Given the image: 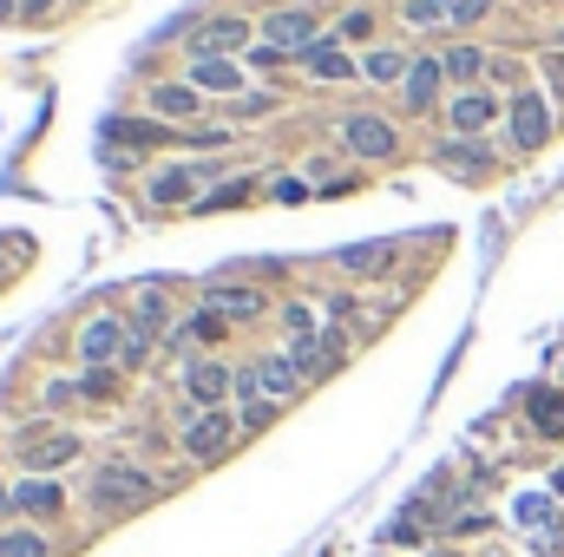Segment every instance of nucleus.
I'll return each instance as SVG.
<instances>
[{"instance_id":"obj_1","label":"nucleus","mask_w":564,"mask_h":557,"mask_svg":"<svg viewBox=\"0 0 564 557\" xmlns=\"http://www.w3.org/2000/svg\"><path fill=\"white\" fill-rule=\"evenodd\" d=\"M151 479L138 473V466H125V460H112V466H99L92 473V506L105 512V519H125V512H145L151 506Z\"/></svg>"},{"instance_id":"obj_2","label":"nucleus","mask_w":564,"mask_h":557,"mask_svg":"<svg viewBox=\"0 0 564 557\" xmlns=\"http://www.w3.org/2000/svg\"><path fill=\"white\" fill-rule=\"evenodd\" d=\"M309 381L296 374V361L289 355H263V361H243L237 368V394L243 401H296Z\"/></svg>"},{"instance_id":"obj_3","label":"nucleus","mask_w":564,"mask_h":557,"mask_svg":"<svg viewBox=\"0 0 564 557\" xmlns=\"http://www.w3.org/2000/svg\"><path fill=\"white\" fill-rule=\"evenodd\" d=\"M250 33H256V26H250L243 13H217V20H204V26L191 33V59H223V53L237 59V53H250Z\"/></svg>"},{"instance_id":"obj_4","label":"nucleus","mask_w":564,"mask_h":557,"mask_svg":"<svg viewBox=\"0 0 564 557\" xmlns=\"http://www.w3.org/2000/svg\"><path fill=\"white\" fill-rule=\"evenodd\" d=\"M506 118H513V144H519V151H545V138L559 131V118H552V98H545V92H519V98L506 105Z\"/></svg>"},{"instance_id":"obj_5","label":"nucleus","mask_w":564,"mask_h":557,"mask_svg":"<svg viewBox=\"0 0 564 557\" xmlns=\"http://www.w3.org/2000/svg\"><path fill=\"white\" fill-rule=\"evenodd\" d=\"M230 440H237L230 407H210V414H191V420H184V453H191V460H223Z\"/></svg>"},{"instance_id":"obj_6","label":"nucleus","mask_w":564,"mask_h":557,"mask_svg":"<svg viewBox=\"0 0 564 557\" xmlns=\"http://www.w3.org/2000/svg\"><path fill=\"white\" fill-rule=\"evenodd\" d=\"M204 309L223 315V322H256V315H269V295L250 289V282H210L204 289Z\"/></svg>"},{"instance_id":"obj_7","label":"nucleus","mask_w":564,"mask_h":557,"mask_svg":"<svg viewBox=\"0 0 564 557\" xmlns=\"http://www.w3.org/2000/svg\"><path fill=\"white\" fill-rule=\"evenodd\" d=\"M315 39H322V33H315V20H309V7H296V13H269V20H263V46H276L283 59H289V53L302 59V53H309Z\"/></svg>"},{"instance_id":"obj_8","label":"nucleus","mask_w":564,"mask_h":557,"mask_svg":"<svg viewBox=\"0 0 564 557\" xmlns=\"http://www.w3.org/2000/svg\"><path fill=\"white\" fill-rule=\"evenodd\" d=\"M434 164L453 171V177H467V184L493 177V151H486L480 138H447V144H434Z\"/></svg>"},{"instance_id":"obj_9","label":"nucleus","mask_w":564,"mask_h":557,"mask_svg":"<svg viewBox=\"0 0 564 557\" xmlns=\"http://www.w3.org/2000/svg\"><path fill=\"white\" fill-rule=\"evenodd\" d=\"M499 112H506V105H499L493 92H480V85H473V92H460V98L447 105V125H453V138H480Z\"/></svg>"},{"instance_id":"obj_10","label":"nucleus","mask_w":564,"mask_h":557,"mask_svg":"<svg viewBox=\"0 0 564 557\" xmlns=\"http://www.w3.org/2000/svg\"><path fill=\"white\" fill-rule=\"evenodd\" d=\"M342 138H348V151H355V158H394V151H401V131H394L388 118H368V112H361V118H348V125H342Z\"/></svg>"},{"instance_id":"obj_11","label":"nucleus","mask_w":564,"mask_h":557,"mask_svg":"<svg viewBox=\"0 0 564 557\" xmlns=\"http://www.w3.org/2000/svg\"><path fill=\"white\" fill-rule=\"evenodd\" d=\"M125 335H131V328H125L118 315H99V322H85V328H79V355H85L92 368H105V361H118V355H125Z\"/></svg>"},{"instance_id":"obj_12","label":"nucleus","mask_w":564,"mask_h":557,"mask_svg":"<svg viewBox=\"0 0 564 557\" xmlns=\"http://www.w3.org/2000/svg\"><path fill=\"white\" fill-rule=\"evenodd\" d=\"M289 361L302 381H329L342 368V335H315V341H289Z\"/></svg>"},{"instance_id":"obj_13","label":"nucleus","mask_w":564,"mask_h":557,"mask_svg":"<svg viewBox=\"0 0 564 557\" xmlns=\"http://www.w3.org/2000/svg\"><path fill=\"white\" fill-rule=\"evenodd\" d=\"M440 79H447V59H440V53H421V59H414V72H407V85H401L407 112H434V98H440Z\"/></svg>"},{"instance_id":"obj_14","label":"nucleus","mask_w":564,"mask_h":557,"mask_svg":"<svg viewBox=\"0 0 564 557\" xmlns=\"http://www.w3.org/2000/svg\"><path fill=\"white\" fill-rule=\"evenodd\" d=\"M184 387H191V401H197V407L210 414V407H223V401H230V387H237V374H230L223 361H197V368L184 374Z\"/></svg>"},{"instance_id":"obj_15","label":"nucleus","mask_w":564,"mask_h":557,"mask_svg":"<svg viewBox=\"0 0 564 557\" xmlns=\"http://www.w3.org/2000/svg\"><path fill=\"white\" fill-rule=\"evenodd\" d=\"M302 66H309V79H355V72H361V66L348 59L342 33H335V39H315V46L302 53Z\"/></svg>"},{"instance_id":"obj_16","label":"nucleus","mask_w":564,"mask_h":557,"mask_svg":"<svg viewBox=\"0 0 564 557\" xmlns=\"http://www.w3.org/2000/svg\"><path fill=\"white\" fill-rule=\"evenodd\" d=\"M388 263H394V243H388V236L335 250V269H342V276H375V269H388Z\"/></svg>"},{"instance_id":"obj_17","label":"nucleus","mask_w":564,"mask_h":557,"mask_svg":"<svg viewBox=\"0 0 564 557\" xmlns=\"http://www.w3.org/2000/svg\"><path fill=\"white\" fill-rule=\"evenodd\" d=\"M13 512H26V519H59V512H66V499H59V486H46V479H20Z\"/></svg>"},{"instance_id":"obj_18","label":"nucleus","mask_w":564,"mask_h":557,"mask_svg":"<svg viewBox=\"0 0 564 557\" xmlns=\"http://www.w3.org/2000/svg\"><path fill=\"white\" fill-rule=\"evenodd\" d=\"M361 72H368L375 85H394V79L407 85V72H414V59H407L401 46H368V59H361Z\"/></svg>"},{"instance_id":"obj_19","label":"nucleus","mask_w":564,"mask_h":557,"mask_svg":"<svg viewBox=\"0 0 564 557\" xmlns=\"http://www.w3.org/2000/svg\"><path fill=\"white\" fill-rule=\"evenodd\" d=\"M72 453H79V440H72V433H59V440H33V446L20 453V466H26V473H53V466H66Z\"/></svg>"},{"instance_id":"obj_20","label":"nucleus","mask_w":564,"mask_h":557,"mask_svg":"<svg viewBox=\"0 0 564 557\" xmlns=\"http://www.w3.org/2000/svg\"><path fill=\"white\" fill-rule=\"evenodd\" d=\"M526 414H532V427H539L545 440H564V394L559 387H539V394L526 401Z\"/></svg>"},{"instance_id":"obj_21","label":"nucleus","mask_w":564,"mask_h":557,"mask_svg":"<svg viewBox=\"0 0 564 557\" xmlns=\"http://www.w3.org/2000/svg\"><path fill=\"white\" fill-rule=\"evenodd\" d=\"M191 197H197V171H184V164H177V171L151 177V204H158V210H171V204H191Z\"/></svg>"},{"instance_id":"obj_22","label":"nucleus","mask_w":564,"mask_h":557,"mask_svg":"<svg viewBox=\"0 0 564 557\" xmlns=\"http://www.w3.org/2000/svg\"><path fill=\"white\" fill-rule=\"evenodd\" d=\"M191 85H197V92H237V85H243V72H237V59H197Z\"/></svg>"},{"instance_id":"obj_23","label":"nucleus","mask_w":564,"mask_h":557,"mask_svg":"<svg viewBox=\"0 0 564 557\" xmlns=\"http://www.w3.org/2000/svg\"><path fill=\"white\" fill-rule=\"evenodd\" d=\"M112 138H125V151H158V144H177V131H171V125H138V118L112 125Z\"/></svg>"},{"instance_id":"obj_24","label":"nucleus","mask_w":564,"mask_h":557,"mask_svg":"<svg viewBox=\"0 0 564 557\" xmlns=\"http://www.w3.org/2000/svg\"><path fill=\"white\" fill-rule=\"evenodd\" d=\"M151 112L158 118H191L197 112V85H151Z\"/></svg>"},{"instance_id":"obj_25","label":"nucleus","mask_w":564,"mask_h":557,"mask_svg":"<svg viewBox=\"0 0 564 557\" xmlns=\"http://www.w3.org/2000/svg\"><path fill=\"white\" fill-rule=\"evenodd\" d=\"M480 72H486V46H473V39H467V46H453V53H447V79H460L467 92H473V79H480Z\"/></svg>"},{"instance_id":"obj_26","label":"nucleus","mask_w":564,"mask_h":557,"mask_svg":"<svg viewBox=\"0 0 564 557\" xmlns=\"http://www.w3.org/2000/svg\"><path fill=\"white\" fill-rule=\"evenodd\" d=\"M164 315H171V309H164V289H145V295H138L131 328H138V335H158V328H164Z\"/></svg>"},{"instance_id":"obj_27","label":"nucleus","mask_w":564,"mask_h":557,"mask_svg":"<svg viewBox=\"0 0 564 557\" xmlns=\"http://www.w3.org/2000/svg\"><path fill=\"white\" fill-rule=\"evenodd\" d=\"M407 26H453V0H407Z\"/></svg>"},{"instance_id":"obj_28","label":"nucleus","mask_w":564,"mask_h":557,"mask_svg":"<svg viewBox=\"0 0 564 557\" xmlns=\"http://www.w3.org/2000/svg\"><path fill=\"white\" fill-rule=\"evenodd\" d=\"M0 557H53L39 532H0Z\"/></svg>"},{"instance_id":"obj_29","label":"nucleus","mask_w":564,"mask_h":557,"mask_svg":"<svg viewBox=\"0 0 564 557\" xmlns=\"http://www.w3.org/2000/svg\"><path fill=\"white\" fill-rule=\"evenodd\" d=\"M237 204H250V184H223V190L197 197V210H237Z\"/></svg>"},{"instance_id":"obj_30","label":"nucleus","mask_w":564,"mask_h":557,"mask_svg":"<svg viewBox=\"0 0 564 557\" xmlns=\"http://www.w3.org/2000/svg\"><path fill=\"white\" fill-rule=\"evenodd\" d=\"M283 328H289V341H315V309H283Z\"/></svg>"},{"instance_id":"obj_31","label":"nucleus","mask_w":564,"mask_h":557,"mask_svg":"<svg viewBox=\"0 0 564 557\" xmlns=\"http://www.w3.org/2000/svg\"><path fill=\"white\" fill-rule=\"evenodd\" d=\"M276 420V401H243V433H263Z\"/></svg>"},{"instance_id":"obj_32","label":"nucleus","mask_w":564,"mask_h":557,"mask_svg":"<svg viewBox=\"0 0 564 557\" xmlns=\"http://www.w3.org/2000/svg\"><path fill=\"white\" fill-rule=\"evenodd\" d=\"M486 13H493V0H453V26H473Z\"/></svg>"},{"instance_id":"obj_33","label":"nucleus","mask_w":564,"mask_h":557,"mask_svg":"<svg viewBox=\"0 0 564 557\" xmlns=\"http://www.w3.org/2000/svg\"><path fill=\"white\" fill-rule=\"evenodd\" d=\"M302 197H309V184H296V177L276 184V204H302Z\"/></svg>"},{"instance_id":"obj_34","label":"nucleus","mask_w":564,"mask_h":557,"mask_svg":"<svg viewBox=\"0 0 564 557\" xmlns=\"http://www.w3.org/2000/svg\"><path fill=\"white\" fill-rule=\"evenodd\" d=\"M545 72H552V79L564 85V53H545Z\"/></svg>"},{"instance_id":"obj_35","label":"nucleus","mask_w":564,"mask_h":557,"mask_svg":"<svg viewBox=\"0 0 564 557\" xmlns=\"http://www.w3.org/2000/svg\"><path fill=\"white\" fill-rule=\"evenodd\" d=\"M20 7H26V13H53V0H20Z\"/></svg>"},{"instance_id":"obj_36","label":"nucleus","mask_w":564,"mask_h":557,"mask_svg":"<svg viewBox=\"0 0 564 557\" xmlns=\"http://www.w3.org/2000/svg\"><path fill=\"white\" fill-rule=\"evenodd\" d=\"M0 20H13V0H0Z\"/></svg>"},{"instance_id":"obj_37","label":"nucleus","mask_w":564,"mask_h":557,"mask_svg":"<svg viewBox=\"0 0 564 557\" xmlns=\"http://www.w3.org/2000/svg\"><path fill=\"white\" fill-rule=\"evenodd\" d=\"M552 486H559V492H564V466H559V479H552Z\"/></svg>"},{"instance_id":"obj_38","label":"nucleus","mask_w":564,"mask_h":557,"mask_svg":"<svg viewBox=\"0 0 564 557\" xmlns=\"http://www.w3.org/2000/svg\"><path fill=\"white\" fill-rule=\"evenodd\" d=\"M0 506H7V492H0Z\"/></svg>"}]
</instances>
